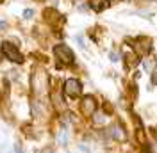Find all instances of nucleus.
I'll return each mask as SVG.
<instances>
[{"instance_id":"5","label":"nucleus","mask_w":157,"mask_h":153,"mask_svg":"<svg viewBox=\"0 0 157 153\" xmlns=\"http://www.w3.org/2000/svg\"><path fill=\"white\" fill-rule=\"evenodd\" d=\"M107 6H109V0H89V7L93 11H97V13L104 11Z\"/></svg>"},{"instance_id":"2","label":"nucleus","mask_w":157,"mask_h":153,"mask_svg":"<svg viewBox=\"0 0 157 153\" xmlns=\"http://www.w3.org/2000/svg\"><path fill=\"white\" fill-rule=\"evenodd\" d=\"M2 54H4V57L9 59L11 62H23V55L20 54V50L14 45H11V43H2Z\"/></svg>"},{"instance_id":"3","label":"nucleus","mask_w":157,"mask_h":153,"mask_svg":"<svg viewBox=\"0 0 157 153\" xmlns=\"http://www.w3.org/2000/svg\"><path fill=\"white\" fill-rule=\"evenodd\" d=\"M64 93L70 96V98H77L80 93H82V84L78 82L77 78H68L64 82Z\"/></svg>"},{"instance_id":"1","label":"nucleus","mask_w":157,"mask_h":153,"mask_svg":"<svg viewBox=\"0 0 157 153\" xmlns=\"http://www.w3.org/2000/svg\"><path fill=\"white\" fill-rule=\"evenodd\" d=\"M54 55L63 64H73V61H75V54L68 45H56L54 47Z\"/></svg>"},{"instance_id":"4","label":"nucleus","mask_w":157,"mask_h":153,"mask_svg":"<svg viewBox=\"0 0 157 153\" xmlns=\"http://www.w3.org/2000/svg\"><path fill=\"white\" fill-rule=\"evenodd\" d=\"M80 109L86 116H91L97 109V103H95V98L93 96H84L82 98V103H80Z\"/></svg>"},{"instance_id":"7","label":"nucleus","mask_w":157,"mask_h":153,"mask_svg":"<svg viewBox=\"0 0 157 153\" xmlns=\"http://www.w3.org/2000/svg\"><path fill=\"white\" fill-rule=\"evenodd\" d=\"M152 84H157V73H154V76H152Z\"/></svg>"},{"instance_id":"6","label":"nucleus","mask_w":157,"mask_h":153,"mask_svg":"<svg viewBox=\"0 0 157 153\" xmlns=\"http://www.w3.org/2000/svg\"><path fill=\"white\" fill-rule=\"evenodd\" d=\"M30 16H32V11H23V18H30Z\"/></svg>"}]
</instances>
